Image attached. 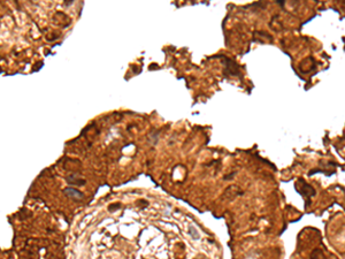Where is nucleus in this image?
Segmentation results:
<instances>
[{
    "label": "nucleus",
    "instance_id": "obj_1",
    "mask_svg": "<svg viewBox=\"0 0 345 259\" xmlns=\"http://www.w3.org/2000/svg\"><path fill=\"white\" fill-rule=\"evenodd\" d=\"M64 192H66V194H68V196H69V197H73V198H75V199H79V198H82V197H83L81 192L77 191V190H74V189H71V188L66 189V190H64Z\"/></svg>",
    "mask_w": 345,
    "mask_h": 259
}]
</instances>
